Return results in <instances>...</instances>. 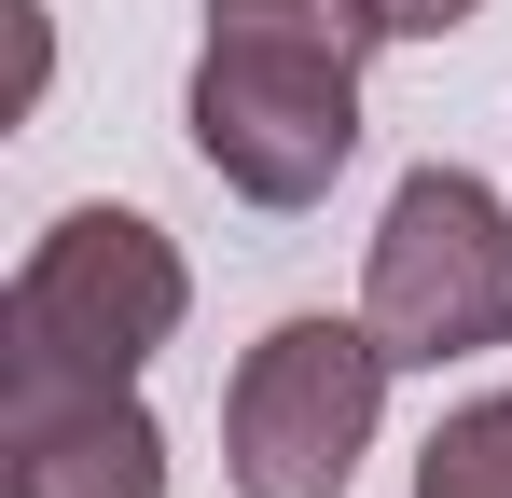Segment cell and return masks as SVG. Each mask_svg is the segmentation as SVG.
Masks as SVG:
<instances>
[{"instance_id": "1", "label": "cell", "mask_w": 512, "mask_h": 498, "mask_svg": "<svg viewBox=\"0 0 512 498\" xmlns=\"http://www.w3.org/2000/svg\"><path fill=\"white\" fill-rule=\"evenodd\" d=\"M388 388H402V360H388V332L360 305L346 319L333 305L263 319L236 346V374H222V485L236 498H360Z\"/></svg>"}, {"instance_id": "2", "label": "cell", "mask_w": 512, "mask_h": 498, "mask_svg": "<svg viewBox=\"0 0 512 498\" xmlns=\"http://www.w3.org/2000/svg\"><path fill=\"white\" fill-rule=\"evenodd\" d=\"M194 319V263L153 208H56L28 263H14V291H0V360H28V374H111V388H139L153 360L180 346Z\"/></svg>"}, {"instance_id": "3", "label": "cell", "mask_w": 512, "mask_h": 498, "mask_svg": "<svg viewBox=\"0 0 512 498\" xmlns=\"http://www.w3.org/2000/svg\"><path fill=\"white\" fill-rule=\"evenodd\" d=\"M360 319L388 332L402 374H443V360L512 346V194L485 166L429 153V166L388 180L374 249H360Z\"/></svg>"}, {"instance_id": "4", "label": "cell", "mask_w": 512, "mask_h": 498, "mask_svg": "<svg viewBox=\"0 0 512 498\" xmlns=\"http://www.w3.org/2000/svg\"><path fill=\"white\" fill-rule=\"evenodd\" d=\"M180 139L194 166L236 194V208H319L346 166H360V70L346 56H291V42H194L180 83Z\"/></svg>"}, {"instance_id": "5", "label": "cell", "mask_w": 512, "mask_h": 498, "mask_svg": "<svg viewBox=\"0 0 512 498\" xmlns=\"http://www.w3.org/2000/svg\"><path fill=\"white\" fill-rule=\"evenodd\" d=\"M0 498H167V415L111 374L0 360Z\"/></svg>"}, {"instance_id": "6", "label": "cell", "mask_w": 512, "mask_h": 498, "mask_svg": "<svg viewBox=\"0 0 512 498\" xmlns=\"http://www.w3.org/2000/svg\"><path fill=\"white\" fill-rule=\"evenodd\" d=\"M222 42H291V56H346L374 70L388 56V0H208Z\"/></svg>"}, {"instance_id": "7", "label": "cell", "mask_w": 512, "mask_h": 498, "mask_svg": "<svg viewBox=\"0 0 512 498\" xmlns=\"http://www.w3.org/2000/svg\"><path fill=\"white\" fill-rule=\"evenodd\" d=\"M416 498H512V388L457 402V415L416 443Z\"/></svg>"}, {"instance_id": "8", "label": "cell", "mask_w": 512, "mask_h": 498, "mask_svg": "<svg viewBox=\"0 0 512 498\" xmlns=\"http://www.w3.org/2000/svg\"><path fill=\"white\" fill-rule=\"evenodd\" d=\"M485 0H388V42H457Z\"/></svg>"}]
</instances>
